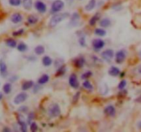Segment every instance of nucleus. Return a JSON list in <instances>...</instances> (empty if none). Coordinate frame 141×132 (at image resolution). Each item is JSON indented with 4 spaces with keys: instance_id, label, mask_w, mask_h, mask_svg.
Returning a JSON list of instances; mask_svg holds the SVG:
<instances>
[{
    "instance_id": "nucleus-5",
    "label": "nucleus",
    "mask_w": 141,
    "mask_h": 132,
    "mask_svg": "<svg viewBox=\"0 0 141 132\" xmlns=\"http://www.w3.org/2000/svg\"><path fill=\"white\" fill-rule=\"evenodd\" d=\"M69 85L71 87L74 88V89H77L80 86V82L78 81L77 77L76 74H71L69 76Z\"/></svg>"
},
{
    "instance_id": "nucleus-24",
    "label": "nucleus",
    "mask_w": 141,
    "mask_h": 132,
    "mask_svg": "<svg viewBox=\"0 0 141 132\" xmlns=\"http://www.w3.org/2000/svg\"><path fill=\"white\" fill-rule=\"evenodd\" d=\"M17 48L19 52H24L28 50V46L24 43L21 42L18 44V46H17Z\"/></svg>"
},
{
    "instance_id": "nucleus-25",
    "label": "nucleus",
    "mask_w": 141,
    "mask_h": 132,
    "mask_svg": "<svg viewBox=\"0 0 141 132\" xmlns=\"http://www.w3.org/2000/svg\"><path fill=\"white\" fill-rule=\"evenodd\" d=\"M38 19V17L35 16V15H30V16L28 17V23L31 24V25H34V24L37 23Z\"/></svg>"
},
{
    "instance_id": "nucleus-29",
    "label": "nucleus",
    "mask_w": 141,
    "mask_h": 132,
    "mask_svg": "<svg viewBox=\"0 0 141 132\" xmlns=\"http://www.w3.org/2000/svg\"><path fill=\"white\" fill-rule=\"evenodd\" d=\"M80 19V15L77 13H74L71 16V24H73L75 26V24L78 22V20Z\"/></svg>"
},
{
    "instance_id": "nucleus-3",
    "label": "nucleus",
    "mask_w": 141,
    "mask_h": 132,
    "mask_svg": "<svg viewBox=\"0 0 141 132\" xmlns=\"http://www.w3.org/2000/svg\"><path fill=\"white\" fill-rule=\"evenodd\" d=\"M64 3L62 0H55L52 3L51 12L53 13H59L64 8Z\"/></svg>"
},
{
    "instance_id": "nucleus-37",
    "label": "nucleus",
    "mask_w": 141,
    "mask_h": 132,
    "mask_svg": "<svg viewBox=\"0 0 141 132\" xmlns=\"http://www.w3.org/2000/svg\"><path fill=\"white\" fill-rule=\"evenodd\" d=\"M80 92H77V93L75 94L73 98V103H76L78 101L79 98H80Z\"/></svg>"
},
{
    "instance_id": "nucleus-14",
    "label": "nucleus",
    "mask_w": 141,
    "mask_h": 132,
    "mask_svg": "<svg viewBox=\"0 0 141 132\" xmlns=\"http://www.w3.org/2000/svg\"><path fill=\"white\" fill-rule=\"evenodd\" d=\"M120 74V69L117 67H115V66H112L111 68L109 70V74L113 77L117 76L119 75Z\"/></svg>"
},
{
    "instance_id": "nucleus-12",
    "label": "nucleus",
    "mask_w": 141,
    "mask_h": 132,
    "mask_svg": "<svg viewBox=\"0 0 141 132\" xmlns=\"http://www.w3.org/2000/svg\"><path fill=\"white\" fill-rule=\"evenodd\" d=\"M23 19V17H22V15L20 13H14L12 15L11 17V21L13 22V24H19V23H20L21 21Z\"/></svg>"
},
{
    "instance_id": "nucleus-34",
    "label": "nucleus",
    "mask_w": 141,
    "mask_h": 132,
    "mask_svg": "<svg viewBox=\"0 0 141 132\" xmlns=\"http://www.w3.org/2000/svg\"><path fill=\"white\" fill-rule=\"evenodd\" d=\"M92 74H92L91 72L87 71L83 74L82 75V76H81V78H82V79H89V77L91 76Z\"/></svg>"
},
{
    "instance_id": "nucleus-20",
    "label": "nucleus",
    "mask_w": 141,
    "mask_h": 132,
    "mask_svg": "<svg viewBox=\"0 0 141 132\" xmlns=\"http://www.w3.org/2000/svg\"><path fill=\"white\" fill-rule=\"evenodd\" d=\"M22 5H23L24 9L29 10L32 8L33 0H22Z\"/></svg>"
},
{
    "instance_id": "nucleus-32",
    "label": "nucleus",
    "mask_w": 141,
    "mask_h": 132,
    "mask_svg": "<svg viewBox=\"0 0 141 132\" xmlns=\"http://www.w3.org/2000/svg\"><path fill=\"white\" fill-rule=\"evenodd\" d=\"M66 72V68H65V66H61L60 68H59L57 72V76H61L63 75L64 73Z\"/></svg>"
},
{
    "instance_id": "nucleus-18",
    "label": "nucleus",
    "mask_w": 141,
    "mask_h": 132,
    "mask_svg": "<svg viewBox=\"0 0 141 132\" xmlns=\"http://www.w3.org/2000/svg\"><path fill=\"white\" fill-rule=\"evenodd\" d=\"M96 6V1L95 0H90L89 3L85 6V10L86 11H91L95 8Z\"/></svg>"
},
{
    "instance_id": "nucleus-26",
    "label": "nucleus",
    "mask_w": 141,
    "mask_h": 132,
    "mask_svg": "<svg viewBox=\"0 0 141 132\" xmlns=\"http://www.w3.org/2000/svg\"><path fill=\"white\" fill-rule=\"evenodd\" d=\"M3 91L6 94H8L12 91V85L10 82H7L3 86Z\"/></svg>"
},
{
    "instance_id": "nucleus-44",
    "label": "nucleus",
    "mask_w": 141,
    "mask_h": 132,
    "mask_svg": "<svg viewBox=\"0 0 141 132\" xmlns=\"http://www.w3.org/2000/svg\"><path fill=\"white\" fill-rule=\"evenodd\" d=\"M136 101H137V102H141V97H139L138 99H136Z\"/></svg>"
},
{
    "instance_id": "nucleus-41",
    "label": "nucleus",
    "mask_w": 141,
    "mask_h": 132,
    "mask_svg": "<svg viewBox=\"0 0 141 132\" xmlns=\"http://www.w3.org/2000/svg\"><path fill=\"white\" fill-rule=\"evenodd\" d=\"M3 131L9 132V131H11V129H10L9 128H8V127H4V128L3 129Z\"/></svg>"
},
{
    "instance_id": "nucleus-27",
    "label": "nucleus",
    "mask_w": 141,
    "mask_h": 132,
    "mask_svg": "<svg viewBox=\"0 0 141 132\" xmlns=\"http://www.w3.org/2000/svg\"><path fill=\"white\" fill-rule=\"evenodd\" d=\"M95 35L97 36H99V37H105V35H106V32L105 30H104L103 28H96L94 31Z\"/></svg>"
},
{
    "instance_id": "nucleus-15",
    "label": "nucleus",
    "mask_w": 141,
    "mask_h": 132,
    "mask_svg": "<svg viewBox=\"0 0 141 132\" xmlns=\"http://www.w3.org/2000/svg\"><path fill=\"white\" fill-rule=\"evenodd\" d=\"M33 86H34V82L33 81H27L22 83V89L24 91H26L31 89Z\"/></svg>"
},
{
    "instance_id": "nucleus-31",
    "label": "nucleus",
    "mask_w": 141,
    "mask_h": 132,
    "mask_svg": "<svg viewBox=\"0 0 141 132\" xmlns=\"http://www.w3.org/2000/svg\"><path fill=\"white\" fill-rule=\"evenodd\" d=\"M8 2L12 6H20L22 3V0H8Z\"/></svg>"
},
{
    "instance_id": "nucleus-39",
    "label": "nucleus",
    "mask_w": 141,
    "mask_h": 132,
    "mask_svg": "<svg viewBox=\"0 0 141 132\" xmlns=\"http://www.w3.org/2000/svg\"><path fill=\"white\" fill-rule=\"evenodd\" d=\"M28 107L26 106H21L20 108H19V111L21 112H24V113H26L28 111Z\"/></svg>"
},
{
    "instance_id": "nucleus-35",
    "label": "nucleus",
    "mask_w": 141,
    "mask_h": 132,
    "mask_svg": "<svg viewBox=\"0 0 141 132\" xmlns=\"http://www.w3.org/2000/svg\"><path fill=\"white\" fill-rule=\"evenodd\" d=\"M127 85V81L125 80H123V81H121L120 82H119V84H118V89L120 90H123L124 88Z\"/></svg>"
},
{
    "instance_id": "nucleus-1",
    "label": "nucleus",
    "mask_w": 141,
    "mask_h": 132,
    "mask_svg": "<svg viewBox=\"0 0 141 132\" xmlns=\"http://www.w3.org/2000/svg\"><path fill=\"white\" fill-rule=\"evenodd\" d=\"M70 16V14L69 13H62L56 14L52 16L48 23V26L51 28H54L57 26L59 23L62 21L63 20L66 19Z\"/></svg>"
},
{
    "instance_id": "nucleus-7",
    "label": "nucleus",
    "mask_w": 141,
    "mask_h": 132,
    "mask_svg": "<svg viewBox=\"0 0 141 132\" xmlns=\"http://www.w3.org/2000/svg\"><path fill=\"white\" fill-rule=\"evenodd\" d=\"M35 8L40 13L44 14L47 10V7L46 5L44 4V2L40 1V0H37L35 3Z\"/></svg>"
},
{
    "instance_id": "nucleus-21",
    "label": "nucleus",
    "mask_w": 141,
    "mask_h": 132,
    "mask_svg": "<svg viewBox=\"0 0 141 132\" xmlns=\"http://www.w3.org/2000/svg\"><path fill=\"white\" fill-rule=\"evenodd\" d=\"M111 20L108 18H104L100 21V26L103 28H108L111 26Z\"/></svg>"
},
{
    "instance_id": "nucleus-43",
    "label": "nucleus",
    "mask_w": 141,
    "mask_h": 132,
    "mask_svg": "<svg viewBox=\"0 0 141 132\" xmlns=\"http://www.w3.org/2000/svg\"><path fill=\"white\" fill-rule=\"evenodd\" d=\"M2 98H3V94L2 92H0V101L2 100Z\"/></svg>"
},
{
    "instance_id": "nucleus-45",
    "label": "nucleus",
    "mask_w": 141,
    "mask_h": 132,
    "mask_svg": "<svg viewBox=\"0 0 141 132\" xmlns=\"http://www.w3.org/2000/svg\"><path fill=\"white\" fill-rule=\"evenodd\" d=\"M138 72H139V73L141 74V66L140 67H139V68H138Z\"/></svg>"
},
{
    "instance_id": "nucleus-22",
    "label": "nucleus",
    "mask_w": 141,
    "mask_h": 132,
    "mask_svg": "<svg viewBox=\"0 0 141 132\" xmlns=\"http://www.w3.org/2000/svg\"><path fill=\"white\" fill-rule=\"evenodd\" d=\"M6 44L9 48H15L17 47V41L13 38H8L6 40Z\"/></svg>"
},
{
    "instance_id": "nucleus-38",
    "label": "nucleus",
    "mask_w": 141,
    "mask_h": 132,
    "mask_svg": "<svg viewBox=\"0 0 141 132\" xmlns=\"http://www.w3.org/2000/svg\"><path fill=\"white\" fill-rule=\"evenodd\" d=\"M24 33V30L23 29H20V30H17V31L16 32H14L13 33V36H20V35H22Z\"/></svg>"
},
{
    "instance_id": "nucleus-6",
    "label": "nucleus",
    "mask_w": 141,
    "mask_h": 132,
    "mask_svg": "<svg viewBox=\"0 0 141 132\" xmlns=\"http://www.w3.org/2000/svg\"><path fill=\"white\" fill-rule=\"evenodd\" d=\"M101 57L106 61H110L114 57V52L111 49L105 50L101 53Z\"/></svg>"
},
{
    "instance_id": "nucleus-40",
    "label": "nucleus",
    "mask_w": 141,
    "mask_h": 132,
    "mask_svg": "<svg viewBox=\"0 0 141 132\" xmlns=\"http://www.w3.org/2000/svg\"><path fill=\"white\" fill-rule=\"evenodd\" d=\"M33 119H34V114L31 112L29 115H28V123H31V120H32Z\"/></svg>"
},
{
    "instance_id": "nucleus-2",
    "label": "nucleus",
    "mask_w": 141,
    "mask_h": 132,
    "mask_svg": "<svg viewBox=\"0 0 141 132\" xmlns=\"http://www.w3.org/2000/svg\"><path fill=\"white\" fill-rule=\"evenodd\" d=\"M48 114L52 118L58 117L60 115V107L57 103H52L48 108Z\"/></svg>"
},
{
    "instance_id": "nucleus-13",
    "label": "nucleus",
    "mask_w": 141,
    "mask_h": 132,
    "mask_svg": "<svg viewBox=\"0 0 141 132\" xmlns=\"http://www.w3.org/2000/svg\"><path fill=\"white\" fill-rule=\"evenodd\" d=\"M84 63H85V59L84 57H80L79 58H77L74 60V65L77 68H83Z\"/></svg>"
},
{
    "instance_id": "nucleus-10",
    "label": "nucleus",
    "mask_w": 141,
    "mask_h": 132,
    "mask_svg": "<svg viewBox=\"0 0 141 132\" xmlns=\"http://www.w3.org/2000/svg\"><path fill=\"white\" fill-rule=\"evenodd\" d=\"M17 120H18L19 125H20V129L22 132L27 131V124L23 116L19 115L17 116Z\"/></svg>"
},
{
    "instance_id": "nucleus-9",
    "label": "nucleus",
    "mask_w": 141,
    "mask_h": 132,
    "mask_svg": "<svg viewBox=\"0 0 141 132\" xmlns=\"http://www.w3.org/2000/svg\"><path fill=\"white\" fill-rule=\"evenodd\" d=\"M105 45V41L100 39V38H96V39H94L92 41V46L94 47V50H96V51H99L101 49H103Z\"/></svg>"
},
{
    "instance_id": "nucleus-28",
    "label": "nucleus",
    "mask_w": 141,
    "mask_h": 132,
    "mask_svg": "<svg viewBox=\"0 0 141 132\" xmlns=\"http://www.w3.org/2000/svg\"><path fill=\"white\" fill-rule=\"evenodd\" d=\"M100 15L98 14V13H97V14H95V15H94V16H92L91 19H90L89 21V24L91 25V26H94L96 23H97V21L100 19Z\"/></svg>"
},
{
    "instance_id": "nucleus-33",
    "label": "nucleus",
    "mask_w": 141,
    "mask_h": 132,
    "mask_svg": "<svg viewBox=\"0 0 141 132\" xmlns=\"http://www.w3.org/2000/svg\"><path fill=\"white\" fill-rule=\"evenodd\" d=\"M30 129H31V131L33 132L37 131V130L38 129V126H37V125L36 124V123H35V122H33V123H31Z\"/></svg>"
},
{
    "instance_id": "nucleus-30",
    "label": "nucleus",
    "mask_w": 141,
    "mask_h": 132,
    "mask_svg": "<svg viewBox=\"0 0 141 132\" xmlns=\"http://www.w3.org/2000/svg\"><path fill=\"white\" fill-rule=\"evenodd\" d=\"M82 85L84 87V89H86L87 90H89V91H91L93 90V85H91V83L89 82V81H85L82 83Z\"/></svg>"
},
{
    "instance_id": "nucleus-8",
    "label": "nucleus",
    "mask_w": 141,
    "mask_h": 132,
    "mask_svg": "<svg viewBox=\"0 0 141 132\" xmlns=\"http://www.w3.org/2000/svg\"><path fill=\"white\" fill-rule=\"evenodd\" d=\"M115 62L118 63V64H121L122 63H123L125 61V58H126V52H125V50H121L118 51L115 54Z\"/></svg>"
},
{
    "instance_id": "nucleus-11",
    "label": "nucleus",
    "mask_w": 141,
    "mask_h": 132,
    "mask_svg": "<svg viewBox=\"0 0 141 132\" xmlns=\"http://www.w3.org/2000/svg\"><path fill=\"white\" fill-rule=\"evenodd\" d=\"M104 113L108 116H114L115 114V108L113 105H107L104 109Z\"/></svg>"
},
{
    "instance_id": "nucleus-36",
    "label": "nucleus",
    "mask_w": 141,
    "mask_h": 132,
    "mask_svg": "<svg viewBox=\"0 0 141 132\" xmlns=\"http://www.w3.org/2000/svg\"><path fill=\"white\" fill-rule=\"evenodd\" d=\"M79 43L82 47H85L86 46V39L84 37H81L79 39Z\"/></svg>"
},
{
    "instance_id": "nucleus-42",
    "label": "nucleus",
    "mask_w": 141,
    "mask_h": 132,
    "mask_svg": "<svg viewBox=\"0 0 141 132\" xmlns=\"http://www.w3.org/2000/svg\"><path fill=\"white\" fill-rule=\"evenodd\" d=\"M138 128L141 129V121H140L138 124Z\"/></svg>"
},
{
    "instance_id": "nucleus-23",
    "label": "nucleus",
    "mask_w": 141,
    "mask_h": 132,
    "mask_svg": "<svg viewBox=\"0 0 141 132\" xmlns=\"http://www.w3.org/2000/svg\"><path fill=\"white\" fill-rule=\"evenodd\" d=\"M34 51H35V53L37 55H42L45 52V48L43 46H36L35 48V50H34Z\"/></svg>"
},
{
    "instance_id": "nucleus-4",
    "label": "nucleus",
    "mask_w": 141,
    "mask_h": 132,
    "mask_svg": "<svg viewBox=\"0 0 141 132\" xmlns=\"http://www.w3.org/2000/svg\"><path fill=\"white\" fill-rule=\"evenodd\" d=\"M28 95L25 92H21V93L18 94L14 98V103L15 104H20L21 103H23L24 102L27 100Z\"/></svg>"
},
{
    "instance_id": "nucleus-17",
    "label": "nucleus",
    "mask_w": 141,
    "mask_h": 132,
    "mask_svg": "<svg viewBox=\"0 0 141 132\" xmlns=\"http://www.w3.org/2000/svg\"><path fill=\"white\" fill-rule=\"evenodd\" d=\"M52 63H53V60L48 56H45L42 58V64L44 65V66H45V67L51 66Z\"/></svg>"
},
{
    "instance_id": "nucleus-16",
    "label": "nucleus",
    "mask_w": 141,
    "mask_h": 132,
    "mask_svg": "<svg viewBox=\"0 0 141 132\" xmlns=\"http://www.w3.org/2000/svg\"><path fill=\"white\" fill-rule=\"evenodd\" d=\"M0 73L3 77H5V76L7 74V65L4 60H0Z\"/></svg>"
},
{
    "instance_id": "nucleus-19",
    "label": "nucleus",
    "mask_w": 141,
    "mask_h": 132,
    "mask_svg": "<svg viewBox=\"0 0 141 132\" xmlns=\"http://www.w3.org/2000/svg\"><path fill=\"white\" fill-rule=\"evenodd\" d=\"M48 81H49V76L45 74H43V75H42L40 77L37 82L40 85H44L47 83Z\"/></svg>"
}]
</instances>
